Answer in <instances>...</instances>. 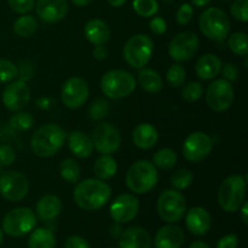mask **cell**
<instances>
[{
	"instance_id": "55",
	"label": "cell",
	"mask_w": 248,
	"mask_h": 248,
	"mask_svg": "<svg viewBox=\"0 0 248 248\" xmlns=\"http://www.w3.org/2000/svg\"><path fill=\"white\" fill-rule=\"evenodd\" d=\"M2 237H4V235H2V230H1V228H0V245H1V242H2Z\"/></svg>"
},
{
	"instance_id": "43",
	"label": "cell",
	"mask_w": 248,
	"mask_h": 248,
	"mask_svg": "<svg viewBox=\"0 0 248 248\" xmlns=\"http://www.w3.org/2000/svg\"><path fill=\"white\" fill-rule=\"evenodd\" d=\"M16 152L9 144H0V166L6 167L16 161Z\"/></svg>"
},
{
	"instance_id": "35",
	"label": "cell",
	"mask_w": 248,
	"mask_h": 248,
	"mask_svg": "<svg viewBox=\"0 0 248 248\" xmlns=\"http://www.w3.org/2000/svg\"><path fill=\"white\" fill-rule=\"evenodd\" d=\"M193 183V174L189 170L181 169L173 172L171 176V184L176 190H184Z\"/></svg>"
},
{
	"instance_id": "54",
	"label": "cell",
	"mask_w": 248,
	"mask_h": 248,
	"mask_svg": "<svg viewBox=\"0 0 248 248\" xmlns=\"http://www.w3.org/2000/svg\"><path fill=\"white\" fill-rule=\"evenodd\" d=\"M77 6H87V5L91 4L93 0H72Z\"/></svg>"
},
{
	"instance_id": "25",
	"label": "cell",
	"mask_w": 248,
	"mask_h": 248,
	"mask_svg": "<svg viewBox=\"0 0 248 248\" xmlns=\"http://www.w3.org/2000/svg\"><path fill=\"white\" fill-rule=\"evenodd\" d=\"M62 211V202L60 198L52 194L43 196L36 203V216L43 222L56 219Z\"/></svg>"
},
{
	"instance_id": "13",
	"label": "cell",
	"mask_w": 248,
	"mask_h": 248,
	"mask_svg": "<svg viewBox=\"0 0 248 248\" xmlns=\"http://www.w3.org/2000/svg\"><path fill=\"white\" fill-rule=\"evenodd\" d=\"M213 148V140L203 132H193L186 138L183 143L184 157L190 162H200L211 154Z\"/></svg>"
},
{
	"instance_id": "29",
	"label": "cell",
	"mask_w": 248,
	"mask_h": 248,
	"mask_svg": "<svg viewBox=\"0 0 248 248\" xmlns=\"http://www.w3.org/2000/svg\"><path fill=\"white\" fill-rule=\"evenodd\" d=\"M29 248H55L56 239L51 230L39 228L31 232L28 240Z\"/></svg>"
},
{
	"instance_id": "6",
	"label": "cell",
	"mask_w": 248,
	"mask_h": 248,
	"mask_svg": "<svg viewBox=\"0 0 248 248\" xmlns=\"http://www.w3.org/2000/svg\"><path fill=\"white\" fill-rule=\"evenodd\" d=\"M199 27L203 35L208 39L222 41L230 31V19L222 9L208 7L200 15Z\"/></svg>"
},
{
	"instance_id": "56",
	"label": "cell",
	"mask_w": 248,
	"mask_h": 248,
	"mask_svg": "<svg viewBox=\"0 0 248 248\" xmlns=\"http://www.w3.org/2000/svg\"><path fill=\"white\" fill-rule=\"evenodd\" d=\"M165 1H166V2H172V1H173V0H165Z\"/></svg>"
},
{
	"instance_id": "20",
	"label": "cell",
	"mask_w": 248,
	"mask_h": 248,
	"mask_svg": "<svg viewBox=\"0 0 248 248\" xmlns=\"http://www.w3.org/2000/svg\"><path fill=\"white\" fill-rule=\"evenodd\" d=\"M184 244V232L178 225H165L156 232L155 248H181Z\"/></svg>"
},
{
	"instance_id": "40",
	"label": "cell",
	"mask_w": 248,
	"mask_h": 248,
	"mask_svg": "<svg viewBox=\"0 0 248 248\" xmlns=\"http://www.w3.org/2000/svg\"><path fill=\"white\" fill-rule=\"evenodd\" d=\"M109 113V103L103 98H97L89 109V115L92 120H102Z\"/></svg>"
},
{
	"instance_id": "57",
	"label": "cell",
	"mask_w": 248,
	"mask_h": 248,
	"mask_svg": "<svg viewBox=\"0 0 248 248\" xmlns=\"http://www.w3.org/2000/svg\"><path fill=\"white\" fill-rule=\"evenodd\" d=\"M109 248H113V247H109Z\"/></svg>"
},
{
	"instance_id": "10",
	"label": "cell",
	"mask_w": 248,
	"mask_h": 248,
	"mask_svg": "<svg viewBox=\"0 0 248 248\" xmlns=\"http://www.w3.org/2000/svg\"><path fill=\"white\" fill-rule=\"evenodd\" d=\"M206 103L212 110L225 111L234 102V89L225 79L215 80L206 90Z\"/></svg>"
},
{
	"instance_id": "7",
	"label": "cell",
	"mask_w": 248,
	"mask_h": 248,
	"mask_svg": "<svg viewBox=\"0 0 248 248\" xmlns=\"http://www.w3.org/2000/svg\"><path fill=\"white\" fill-rule=\"evenodd\" d=\"M154 51L153 40L145 34H136L124 46V58L136 69H142L149 63Z\"/></svg>"
},
{
	"instance_id": "14",
	"label": "cell",
	"mask_w": 248,
	"mask_h": 248,
	"mask_svg": "<svg viewBox=\"0 0 248 248\" xmlns=\"http://www.w3.org/2000/svg\"><path fill=\"white\" fill-rule=\"evenodd\" d=\"M89 94L90 90L86 80L82 78L73 77L63 84L61 98L67 108L78 109L86 103Z\"/></svg>"
},
{
	"instance_id": "39",
	"label": "cell",
	"mask_w": 248,
	"mask_h": 248,
	"mask_svg": "<svg viewBox=\"0 0 248 248\" xmlns=\"http://www.w3.org/2000/svg\"><path fill=\"white\" fill-rule=\"evenodd\" d=\"M203 94V87L200 82L198 81H191L189 84L186 85V87L183 89L182 92V96L189 103H193V102L199 101V99L202 97Z\"/></svg>"
},
{
	"instance_id": "53",
	"label": "cell",
	"mask_w": 248,
	"mask_h": 248,
	"mask_svg": "<svg viewBox=\"0 0 248 248\" xmlns=\"http://www.w3.org/2000/svg\"><path fill=\"white\" fill-rule=\"evenodd\" d=\"M109 5L113 7H120L126 2V0H108Z\"/></svg>"
},
{
	"instance_id": "45",
	"label": "cell",
	"mask_w": 248,
	"mask_h": 248,
	"mask_svg": "<svg viewBox=\"0 0 248 248\" xmlns=\"http://www.w3.org/2000/svg\"><path fill=\"white\" fill-rule=\"evenodd\" d=\"M149 28L154 34H156V35H161V34H164L165 31H166L167 23L162 17L157 16V17H154V18L149 22Z\"/></svg>"
},
{
	"instance_id": "27",
	"label": "cell",
	"mask_w": 248,
	"mask_h": 248,
	"mask_svg": "<svg viewBox=\"0 0 248 248\" xmlns=\"http://www.w3.org/2000/svg\"><path fill=\"white\" fill-rule=\"evenodd\" d=\"M138 80L144 91L149 92V93H157L161 91L164 82H162L161 75L154 69H149V68H142L140 72L138 73Z\"/></svg>"
},
{
	"instance_id": "37",
	"label": "cell",
	"mask_w": 248,
	"mask_h": 248,
	"mask_svg": "<svg viewBox=\"0 0 248 248\" xmlns=\"http://www.w3.org/2000/svg\"><path fill=\"white\" fill-rule=\"evenodd\" d=\"M186 69L181 64L171 65L166 73L167 82L173 87H181L184 84V81H186Z\"/></svg>"
},
{
	"instance_id": "8",
	"label": "cell",
	"mask_w": 248,
	"mask_h": 248,
	"mask_svg": "<svg viewBox=\"0 0 248 248\" xmlns=\"http://www.w3.org/2000/svg\"><path fill=\"white\" fill-rule=\"evenodd\" d=\"M35 225V213L28 207H18L6 213L2 219V232L9 236L21 237L33 232Z\"/></svg>"
},
{
	"instance_id": "23",
	"label": "cell",
	"mask_w": 248,
	"mask_h": 248,
	"mask_svg": "<svg viewBox=\"0 0 248 248\" xmlns=\"http://www.w3.org/2000/svg\"><path fill=\"white\" fill-rule=\"evenodd\" d=\"M84 34L92 45H104L110 38V29L102 19L92 18L85 24Z\"/></svg>"
},
{
	"instance_id": "5",
	"label": "cell",
	"mask_w": 248,
	"mask_h": 248,
	"mask_svg": "<svg viewBox=\"0 0 248 248\" xmlns=\"http://www.w3.org/2000/svg\"><path fill=\"white\" fill-rule=\"evenodd\" d=\"M136 89V78L123 69L107 72L101 79V90L103 94L113 99L124 98L132 93Z\"/></svg>"
},
{
	"instance_id": "11",
	"label": "cell",
	"mask_w": 248,
	"mask_h": 248,
	"mask_svg": "<svg viewBox=\"0 0 248 248\" xmlns=\"http://www.w3.org/2000/svg\"><path fill=\"white\" fill-rule=\"evenodd\" d=\"M28 190V179L19 172L7 171L0 176V195L7 201L17 202L23 200Z\"/></svg>"
},
{
	"instance_id": "19",
	"label": "cell",
	"mask_w": 248,
	"mask_h": 248,
	"mask_svg": "<svg viewBox=\"0 0 248 248\" xmlns=\"http://www.w3.org/2000/svg\"><path fill=\"white\" fill-rule=\"evenodd\" d=\"M211 224H212L211 215L206 208L198 206V207L190 208L188 213H186V229L193 235L202 236V235H205L210 230Z\"/></svg>"
},
{
	"instance_id": "16",
	"label": "cell",
	"mask_w": 248,
	"mask_h": 248,
	"mask_svg": "<svg viewBox=\"0 0 248 248\" xmlns=\"http://www.w3.org/2000/svg\"><path fill=\"white\" fill-rule=\"evenodd\" d=\"M140 211V201L132 194H121L114 199L109 208L113 220L118 224H126L135 219Z\"/></svg>"
},
{
	"instance_id": "15",
	"label": "cell",
	"mask_w": 248,
	"mask_h": 248,
	"mask_svg": "<svg viewBox=\"0 0 248 248\" xmlns=\"http://www.w3.org/2000/svg\"><path fill=\"white\" fill-rule=\"evenodd\" d=\"M199 38L193 31H183L174 36L169 45V55L176 62H186L199 48Z\"/></svg>"
},
{
	"instance_id": "18",
	"label": "cell",
	"mask_w": 248,
	"mask_h": 248,
	"mask_svg": "<svg viewBox=\"0 0 248 248\" xmlns=\"http://www.w3.org/2000/svg\"><path fill=\"white\" fill-rule=\"evenodd\" d=\"M69 5L67 0H38L35 11L39 18L46 23H57L68 14Z\"/></svg>"
},
{
	"instance_id": "30",
	"label": "cell",
	"mask_w": 248,
	"mask_h": 248,
	"mask_svg": "<svg viewBox=\"0 0 248 248\" xmlns=\"http://www.w3.org/2000/svg\"><path fill=\"white\" fill-rule=\"evenodd\" d=\"M12 29H14V33L19 38H29L38 29V22L35 17L31 15H23L14 22Z\"/></svg>"
},
{
	"instance_id": "38",
	"label": "cell",
	"mask_w": 248,
	"mask_h": 248,
	"mask_svg": "<svg viewBox=\"0 0 248 248\" xmlns=\"http://www.w3.org/2000/svg\"><path fill=\"white\" fill-rule=\"evenodd\" d=\"M18 74L16 64L11 61L0 58V84H6L12 81Z\"/></svg>"
},
{
	"instance_id": "50",
	"label": "cell",
	"mask_w": 248,
	"mask_h": 248,
	"mask_svg": "<svg viewBox=\"0 0 248 248\" xmlns=\"http://www.w3.org/2000/svg\"><path fill=\"white\" fill-rule=\"evenodd\" d=\"M240 211H241V220L245 225L248 224V203L245 201L244 203L240 207Z\"/></svg>"
},
{
	"instance_id": "48",
	"label": "cell",
	"mask_w": 248,
	"mask_h": 248,
	"mask_svg": "<svg viewBox=\"0 0 248 248\" xmlns=\"http://www.w3.org/2000/svg\"><path fill=\"white\" fill-rule=\"evenodd\" d=\"M223 77L228 81H235V80L239 78V69L236 68V65L232 64V63H227L223 68Z\"/></svg>"
},
{
	"instance_id": "49",
	"label": "cell",
	"mask_w": 248,
	"mask_h": 248,
	"mask_svg": "<svg viewBox=\"0 0 248 248\" xmlns=\"http://www.w3.org/2000/svg\"><path fill=\"white\" fill-rule=\"evenodd\" d=\"M107 56H108V50L104 45H97L93 48V57L98 61L106 60Z\"/></svg>"
},
{
	"instance_id": "33",
	"label": "cell",
	"mask_w": 248,
	"mask_h": 248,
	"mask_svg": "<svg viewBox=\"0 0 248 248\" xmlns=\"http://www.w3.org/2000/svg\"><path fill=\"white\" fill-rule=\"evenodd\" d=\"M132 6L136 14L145 18L154 16L159 11V2L156 0H133Z\"/></svg>"
},
{
	"instance_id": "1",
	"label": "cell",
	"mask_w": 248,
	"mask_h": 248,
	"mask_svg": "<svg viewBox=\"0 0 248 248\" xmlns=\"http://www.w3.org/2000/svg\"><path fill=\"white\" fill-rule=\"evenodd\" d=\"M111 196V188L102 179L87 178L75 188L73 198L84 211H97L103 207Z\"/></svg>"
},
{
	"instance_id": "22",
	"label": "cell",
	"mask_w": 248,
	"mask_h": 248,
	"mask_svg": "<svg viewBox=\"0 0 248 248\" xmlns=\"http://www.w3.org/2000/svg\"><path fill=\"white\" fill-rule=\"evenodd\" d=\"M68 145L72 154L78 159H87L93 152V143L91 137L81 131H73L69 133Z\"/></svg>"
},
{
	"instance_id": "34",
	"label": "cell",
	"mask_w": 248,
	"mask_h": 248,
	"mask_svg": "<svg viewBox=\"0 0 248 248\" xmlns=\"http://www.w3.org/2000/svg\"><path fill=\"white\" fill-rule=\"evenodd\" d=\"M228 46L234 53L239 56H246L248 52V40L246 33H234L228 40Z\"/></svg>"
},
{
	"instance_id": "26",
	"label": "cell",
	"mask_w": 248,
	"mask_h": 248,
	"mask_svg": "<svg viewBox=\"0 0 248 248\" xmlns=\"http://www.w3.org/2000/svg\"><path fill=\"white\" fill-rule=\"evenodd\" d=\"M132 140L136 147L147 150L156 144L157 140H159V133H157L156 128L150 124H140L133 131Z\"/></svg>"
},
{
	"instance_id": "21",
	"label": "cell",
	"mask_w": 248,
	"mask_h": 248,
	"mask_svg": "<svg viewBox=\"0 0 248 248\" xmlns=\"http://www.w3.org/2000/svg\"><path fill=\"white\" fill-rule=\"evenodd\" d=\"M119 248H152V239L147 230L143 228H128L121 232Z\"/></svg>"
},
{
	"instance_id": "24",
	"label": "cell",
	"mask_w": 248,
	"mask_h": 248,
	"mask_svg": "<svg viewBox=\"0 0 248 248\" xmlns=\"http://www.w3.org/2000/svg\"><path fill=\"white\" fill-rule=\"evenodd\" d=\"M220 70H222V61L213 53H206L201 56L195 65L196 75L202 80L215 79Z\"/></svg>"
},
{
	"instance_id": "42",
	"label": "cell",
	"mask_w": 248,
	"mask_h": 248,
	"mask_svg": "<svg viewBox=\"0 0 248 248\" xmlns=\"http://www.w3.org/2000/svg\"><path fill=\"white\" fill-rule=\"evenodd\" d=\"M7 2L12 11L21 15L28 14L35 6V0H7Z\"/></svg>"
},
{
	"instance_id": "17",
	"label": "cell",
	"mask_w": 248,
	"mask_h": 248,
	"mask_svg": "<svg viewBox=\"0 0 248 248\" xmlns=\"http://www.w3.org/2000/svg\"><path fill=\"white\" fill-rule=\"evenodd\" d=\"M2 104L11 111L23 109L31 101V90L22 80L10 82L2 91Z\"/></svg>"
},
{
	"instance_id": "36",
	"label": "cell",
	"mask_w": 248,
	"mask_h": 248,
	"mask_svg": "<svg viewBox=\"0 0 248 248\" xmlns=\"http://www.w3.org/2000/svg\"><path fill=\"white\" fill-rule=\"evenodd\" d=\"M10 126L15 130L27 131L34 126V118L31 116V114L26 113V111H19V113L11 116Z\"/></svg>"
},
{
	"instance_id": "28",
	"label": "cell",
	"mask_w": 248,
	"mask_h": 248,
	"mask_svg": "<svg viewBox=\"0 0 248 248\" xmlns=\"http://www.w3.org/2000/svg\"><path fill=\"white\" fill-rule=\"evenodd\" d=\"M94 174L102 181L113 178L118 172V165H116L115 159L111 155L103 154L101 157L96 160L93 165Z\"/></svg>"
},
{
	"instance_id": "52",
	"label": "cell",
	"mask_w": 248,
	"mask_h": 248,
	"mask_svg": "<svg viewBox=\"0 0 248 248\" xmlns=\"http://www.w3.org/2000/svg\"><path fill=\"white\" fill-rule=\"evenodd\" d=\"M189 248H211V247L203 241H195L190 245V247Z\"/></svg>"
},
{
	"instance_id": "4",
	"label": "cell",
	"mask_w": 248,
	"mask_h": 248,
	"mask_svg": "<svg viewBox=\"0 0 248 248\" xmlns=\"http://www.w3.org/2000/svg\"><path fill=\"white\" fill-rule=\"evenodd\" d=\"M159 181V173L154 164L147 160L135 162L126 174L127 188L135 194H147Z\"/></svg>"
},
{
	"instance_id": "12",
	"label": "cell",
	"mask_w": 248,
	"mask_h": 248,
	"mask_svg": "<svg viewBox=\"0 0 248 248\" xmlns=\"http://www.w3.org/2000/svg\"><path fill=\"white\" fill-rule=\"evenodd\" d=\"M92 143L97 152L103 154H114L121 145V136L118 128L111 124H99L92 131Z\"/></svg>"
},
{
	"instance_id": "31",
	"label": "cell",
	"mask_w": 248,
	"mask_h": 248,
	"mask_svg": "<svg viewBox=\"0 0 248 248\" xmlns=\"http://www.w3.org/2000/svg\"><path fill=\"white\" fill-rule=\"evenodd\" d=\"M60 173L61 177L65 182L70 184H75L79 182L80 176H81V170H80L79 164L74 159L68 157V159H64L61 162Z\"/></svg>"
},
{
	"instance_id": "9",
	"label": "cell",
	"mask_w": 248,
	"mask_h": 248,
	"mask_svg": "<svg viewBox=\"0 0 248 248\" xmlns=\"http://www.w3.org/2000/svg\"><path fill=\"white\" fill-rule=\"evenodd\" d=\"M157 215L164 222L177 223L183 218L186 211V198L178 190H165L157 199Z\"/></svg>"
},
{
	"instance_id": "46",
	"label": "cell",
	"mask_w": 248,
	"mask_h": 248,
	"mask_svg": "<svg viewBox=\"0 0 248 248\" xmlns=\"http://www.w3.org/2000/svg\"><path fill=\"white\" fill-rule=\"evenodd\" d=\"M64 248H91V247H90L89 242H87L84 237L74 235V236L68 237L67 241H65Z\"/></svg>"
},
{
	"instance_id": "47",
	"label": "cell",
	"mask_w": 248,
	"mask_h": 248,
	"mask_svg": "<svg viewBox=\"0 0 248 248\" xmlns=\"http://www.w3.org/2000/svg\"><path fill=\"white\" fill-rule=\"evenodd\" d=\"M239 239L235 234H228L217 242V248H236Z\"/></svg>"
},
{
	"instance_id": "2",
	"label": "cell",
	"mask_w": 248,
	"mask_h": 248,
	"mask_svg": "<svg viewBox=\"0 0 248 248\" xmlns=\"http://www.w3.org/2000/svg\"><path fill=\"white\" fill-rule=\"evenodd\" d=\"M67 133L61 126L46 124L39 127L31 138V149L36 156L51 157L64 145Z\"/></svg>"
},
{
	"instance_id": "41",
	"label": "cell",
	"mask_w": 248,
	"mask_h": 248,
	"mask_svg": "<svg viewBox=\"0 0 248 248\" xmlns=\"http://www.w3.org/2000/svg\"><path fill=\"white\" fill-rule=\"evenodd\" d=\"M230 14L240 22L248 21V0H235L230 7Z\"/></svg>"
},
{
	"instance_id": "44",
	"label": "cell",
	"mask_w": 248,
	"mask_h": 248,
	"mask_svg": "<svg viewBox=\"0 0 248 248\" xmlns=\"http://www.w3.org/2000/svg\"><path fill=\"white\" fill-rule=\"evenodd\" d=\"M193 15H194V10L193 6L190 4H183L181 7L178 9L176 15V19H177V23L181 24V26H186L188 24L189 22L191 21L193 18Z\"/></svg>"
},
{
	"instance_id": "32",
	"label": "cell",
	"mask_w": 248,
	"mask_h": 248,
	"mask_svg": "<svg viewBox=\"0 0 248 248\" xmlns=\"http://www.w3.org/2000/svg\"><path fill=\"white\" fill-rule=\"evenodd\" d=\"M177 160L178 157L173 150L164 148L155 153L154 157H153V164L155 167H159L161 170H171L176 166Z\"/></svg>"
},
{
	"instance_id": "51",
	"label": "cell",
	"mask_w": 248,
	"mask_h": 248,
	"mask_svg": "<svg viewBox=\"0 0 248 248\" xmlns=\"http://www.w3.org/2000/svg\"><path fill=\"white\" fill-rule=\"evenodd\" d=\"M191 2L196 7H205L210 4L211 0H191Z\"/></svg>"
},
{
	"instance_id": "3",
	"label": "cell",
	"mask_w": 248,
	"mask_h": 248,
	"mask_svg": "<svg viewBox=\"0 0 248 248\" xmlns=\"http://www.w3.org/2000/svg\"><path fill=\"white\" fill-rule=\"evenodd\" d=\"M246 199V177L232 174L220 184L218 205L225 212H236Z\"/></svg>"
}]
</instances>
